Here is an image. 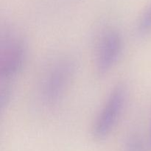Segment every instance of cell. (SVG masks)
Segmentation results:
<instances>
[{
	"label": "cell",
	"instance_id": "cell-2",
	"mask_svg": "<svg viewBox=\"0 0 151 151\" xmlns=\"http://www.w3.org/2000/svg\"><path fill=\"white\" fill-rule=\"evenodd\" d=\"M27 47L20 37L6 32L1 37L0 50V86L13 87V82L23 69Z\"/></svg>",
	"mask_w": 151,
	"mask_h": 151
},
{
	"label": "cell",
	"instance_id": "cell-3",
	"mask_svg": "<svg viewBox=\"0 0 151 151\" xmlns=\"http://www.w3.org/2000/svg\"><path fill=\"white\" fill-rule=\"evenodd\" d=\"M127 95L128 88L124 83H118L111 88L93 124L91 134L94 139L101 141L110 135L122 114Z\"/></svg>",
	"mask_w": 151,
	"mask_h": 151
},
{
	"label": "cell",
	"instance_id": "cell-1",
	"mask_svg": "<svg viewBox=\"0 0 151 151\" xmlns=\"http://www.w3.org/2000/svg\"><path fill=\"white\" fill-rule=\"evenodd\" d=\"M75 71V61L69 57L60 58L49 67L41 86V100L46 106L52 107L62 100L73 80Z\"/></svg>",
	"mask_w": 151,
	"mask_h": 151
},
{
	"label": "cell",
	"instance_id": "cell-5",
	"mask_svg": "<svg viewBox=\"0 0 151 151\" xmlns=\"http://www.w3.org/2000/svg\"><path fill=\"white\" fill-rule=\"evenodd\" d=\"M122 151H147L142 137L138 133H131L125 139Z\"/></svg>",
	"mask_w": 151,
	"mask_h": 151
},
{
	"label": "cell",
	"instance_id": "cell-6",
	"mask_svg": "<svg viewBox=\"0 0 151 151\" xmlns=\"http://www.w3.org/2000/svg\"><path fill=\"white\" fill-rule=\"evenodd\" d=\"M151 30V2L144 10L137 23V31L140 35H145Z\"/></svg>",
	"mask_w": 151,
	"mask_h": 151
},
{
	"label": "cell",
	"instance_id": "cell-4",
	"mask_svg": "<svg viewBox=\"0 0 151 151\" xmlns=\"http://www.w3.org/2000/svg\"><path fill=\"white\" fill-rule=\"evenodd\" d=\"M123 49V38L119 30L110 28L99 41L96 56V69L99 75L107 74L117 62Z\"/></svg>",
	"mask_w": 151,
	"mask_h": 151
},
{
	"label": "cell",
	"instance_id": "cell-7",
	"mask_svg": "<svg viewBox=\"0 0 151 151\" xmlns=\"http://www.w3.org/2000/svg\"><path fill=\"white\" fill-rule=\"evenodd\" d=\"M148 146L151 149V121L150 125V131H149V138H148Z\"/></svg>",
	"mask_w": 151,
	"mask_h": 151
}]
</instances>
